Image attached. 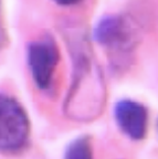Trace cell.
Wrapping results in <instances>:
<instances>
[{"instance_id":"6da1fadb","label":"cell","mask_w":158,"mask_h":159,"mask_svg":"<svg viewBox=\"0 0 158 159\" xmlns=\"http://www.w3.org/2000/svg\"><path fill=\"white\" fill-rule=\"evenodd\" d=\"M73 75L64 103V112L75 122H92L103 113L107 98L106 83L83 37L73 40Z\"/></svg>"},{"instance_id":"7a4b0ae2","label":"cell","mask_w":158,"mask_h":159,"mask_svg":"<svg viewBox=\"0 0 158 159\" xmlns=\"http://www.w3.org/2000/svg\"><path fill=\"white\" fill-rule=\"evenodd\" d=\"M29 135L30 122L23 107L12 97L0 94V152H19Z\"/></svg>"},{"instance_id":"3957f363","label":"cell","mask_w":158,"mask_h":159,"mask_svg":"<svg viewBox=\"0 0 158 159\" xmlns=\"http://www.w3.org/2000/svg\"><path fill=\"white\" fill-rule=\"evenodd\" d=\"M94 39L100 45L119 57L133 51L136 43L134 25L121 15H109L99 20L93 31Z\"/></svg>"},{"instance_id":"277c9868","label":"cell","mask_w":158,"mask_h":159,"mask_svg":"<svg viewBox=\"0 0 158 159\" xmlns=\"http://www.w3.org/2000/svg\"><path fill=\"white\" fill-rule=\"evenodd\" d=\"M60 60V51L51 38L38 40L28 47V65L40 89L50 86Z\"/></svg>"},{"instance_id":"5b68a950","label":"cell","mask_w":158,"mask_h":159,"mask_svg":"<svg viewBox=\"0 0 158 159\" xmlns=\"http://www.w3.org/2000/svg\"><path fill=\"white\" fill-rule=\"evenodd\" d=\"M114 117L118 128L134 142L143 140L148 128V111L145 105L124 98L114 106Z\"/></svg>"},{"instance_id":"8992f818","label":"cell","mask_w":158,"mask_h":159,"mask_svg":"<svg viewBox=\"0 0 158 159\" xmlns=\"http://www.w3.org/2000/svg\"><path fill=\"white\" fill-rule=\"evenodd\" d=\"M64 159H94L90 137L81 136L71 142L65 150Z\"/></svg>"},{"instance_id":"52a82bcc","label":"cell","mask_w":158,"mask_h":159,"mask_svg":"<svg viewBox=\"0 0 158 159\" xmlns=\"http://www.w3.org/2000/svg\"><path fill=\"white\" fill-rule=\"evenodd\" d=\"M54 2H57L58 5L61 6H72V5H77V3L81 2L82 0H53Z\"/></svg>"}]
</instances>
